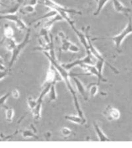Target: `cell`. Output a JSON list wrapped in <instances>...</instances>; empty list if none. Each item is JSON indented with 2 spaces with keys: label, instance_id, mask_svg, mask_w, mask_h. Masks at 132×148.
I'll list each match as a JSON object with an SVG mask.
<instances>
[{
  "label": "cell",
  "instance_id": "19",
  "mask_svg": "<svg viewBox=\"0 0 132 148\" xmlns=\"http://www.w3.org/2000/svg\"><path fill=\"white\" fill-rule=\"evenodd\" d=\"M42 108V101H38V104L37 105L34 109H32V116L36 121H38L41 117V111Z\"/></svg>",
  "mask_w": 132,
  "mask_h": 148
},
{
  "label": "cell",
  "instance_id": "4",
  "mask_svg": "<svg viewBox=\"0 0 132 148\" xmlns=\"http://www.w3.org/2000/svg\"><path fill=\"white\" fill-rule=\"evenodd\" d=\"M38 3L43 5L47 7V8H49L50 9L56 11L57 13L59 14L63 13V12H67L68 13L77 14V15H82V13L81 11H77L75 9L65 8V7L53 1L52 0H38Z\"/></svg>",
  "mask_w": 132,
  "mask_h": 148
},
{
  "label": "cell",
  "instance_id": "40",
  "mask_svg": "<svg viewBox=\"0 0 132 148\" xmlns=\"http://www.w3.org/2000/svg\"><path fill=\"white\" fill-rule=\"evenodd\" d=\"M11 1H14V0H11Z\"/></svg>",
  "mask_w": 132,
  "mask_h": 148
},
{
  "label": "cell",
  "instance_id": "21",
  "mask_svg": "<svg viewBox=\"0 0 132 148\" xmlns=\"http://www.w3.org/2000/svg\"><path fill=\"white\" fill-rule=\"evenodd\" d=\"M52 84H44L42 85L43 88H42L41 93H40V96L38 97V98L37 99L38 101H42L43 102V99H44L45 95H48V94Z\"/></svg>",
  "mask_w": 132,
  "mask_h": 148
},
{
  "label": "cell",
  "instance_id": "22",
  "mask_svg": "<svg viewBox=\"0 0 132 148\" xmlns=\"http://www.w3.org/2000/svg\"><path fill=\"white\" fill-rule=\"evenodd\" d=\"M19 12L20 13L22 14V15H28V14H31L33 13L35 11V7L31 5L30 4L26 5H25L22 8L19 9Z\"/></svg>",
  "mask_w": 132,
  "mask_h": 148
},
{
  "label": "cell",
  "instance_id": "26",
  "mask_svg": "<svg viewBox=\"0 0 132 148\" xmlns=\"http://www.w3.org/2000/svg\"><path fill=\"white\" fill-rule=\"evenodd\" d=\"M21 3H22V1H19L17 3L15 4V6L13 7V8L9 9V10L0 11V13H1L2 15H3V14H15V13H17V11L19 10V9H20V6L21 5Z\"/></svg>",
  "mask_w": 132,
  "mask_h": 148
},
{
  "label": "cell",
  "instance_id": "28",
  "mask_svg": "<svg viewBox=\"0 0 132 148\" xmlns=\"http://www.w3.org/2000/svg\"><path fill=\"white\" fill-rule=\"evenodd\" d=\"M14 115H15V112L14 109L11 107H6V119L8 122H11L13 121Z\"/></svg>",
  "mask_w": 132,
  "mask_h": 148
},
{
  "label": "cell",
  "instance_id": "20",
  "mask_svg": "<svg viewBox=\"0 0 132 148\" xmlns=\"http://www.w3.org/2000/svg\"><path fill=\"white\" fill-rule=\"evenodd\" d=\"M98 84L97 83H91L88 85L87 88V93L91 97H95L98 92Z\"/></svg>",
  "mask_w": 132,
  "mask_h": 148
},
{
  "label": "cell",
  "instance_id": "35",
  "mask_svg": "<svg viewBox=\"0 0 132 148\" xmlns=\"http://www.w3.org/2000/svg\"><path fill=\"white\" fill-rule=\"evenodd\" d=\"M11 95H12V96L15 99H18L20 97V92L17 89H14L11 92Z\"/></svg>",
  "mask_w": 132,
  "mask_h": 148
},
{
  "label": "cell",
  "instance_id": "14",
  "mask_svg": "<svg viewBox=\"0 0 132 148\" xmlns=\"http://www.w3.org/2000/svg\"><path fill=\"white\" fill-rule=\"evenodd\" d=\"M57 36L58 37L60 38L61 42H62V46L60 47V51H68L69 47L70 46V45L72 42L69 41V40L68 39V38L65 35L64 33L63 32H58L57 34Z\"/></svg>",
  "mask_w": 132,
  "mask_h": 148
},
{
  "label": "cell",
  "instance_id": "18",
  "mask_svg": "<svg viewBox=\"0 0 132 148\" xmlns=\"http://www.w3.org/2000/svg\"><path fill=\"white\" fill-rule=\"evenodd\" d=\"M3 44L8 51H12L15 47L17 46V43L13 38H5L3 40Z\"/></svg>",
  "mask_w": 132,
  "mask_h": 148
},
{
  "label": "cell",
  "instance_id": "12",
  "mask_svg": "<svg viewBox=\"0 0 132 148\" xmlns=\"http://www.w3.org/2000/svg\"><path fill=\"white\" fill-rule=\"evenodd\" d=\"M112 1L115 11L119 13H122L124 15L128 16L131 12L130 9L124 5L119 0H112Z\"/></svg>",
  "mask_w": 132,
  "mask_h": 148
},
{
  "label": "cell",
  "instance_id": "10",
  "mask_svg": "<svg viewBox=\"0 0 132 148\" xmlns=\"http://www.w3.org/2000/svg\"><path fill=\"white\" fill-rule=\"evenodd\" d=\"M81 67L85 71V74H81V75H94L97 76L98 78V83L99 84L100 82H107V80L104 78V76L98 72L97 67L95 65H84L81 66Z\"/></svg>",
  "mask_w": 132,
  "mask_h": 148
},
{
  "label": "cell",
  "instance_id": "27",
  "mask_svg": "<svg viewBox=\"0 0 132 148\" xmlns=\"http://www.w3.org/2000/svg\"><path fill=\"white\" fill-rule=\"evenodd\" d=\"M22 136L24 138H36V139H38L36 134L32 130L29 129H25L23 130Z\"/></svg>",
  "mask_w": 132,
  "mask_h": 148
},
{
  "label": "cell",
  "instance_id": "16",
  "mask_svg": "<svg viewBox=\"0 0 132 148\" xmlns=\"http://www.w3.org/2000/svg\"><path fill=\"white\" fill-rule=\"evenodd\" d=\"M65 119L67 121L71 123H73L75 124H77V125H84L87 123V120L85 119L81 118V116H79L78 114L77 115H71V114H68L65 116Z\"/></svg>",
  "mask_w": 132,
  "mask_h": 148
},
{
  "label": "cell",
  "instance_id": "5",
  "mask_svg": "<svg viewBox=\"0 0 132 148\" xmlns=\"http://www.w3.org/2000/svg\"><path fill=\"white\" fill-rule=\"evenodd\" d=\"M89 29H90V27H87V28H86V30H85V32L86 37H87V42H88V50L87 52H90L91 55H92V56L94 57H95L97 60H100V61H102L105 62L106 63H107L108 66H109V67L115 73L118 74L119 73L118 71H117L116 69H115L114 66H112L111 65H110V64L105 60V59L103 57L101 53H100V52L98 51V49L96 48V47L94 46V45L93 44L92 40L91 39L89 34H88V30H89Z\"/></svg>",
  "mask_w": 132,
  "mask_h": 148
},
{
  "label": "cell",
  "instance_id": "17",
  "mask_svg": "<svg viewBox=\"0 0 132 148\" xmlns=\"http://www.w3.org/2000/svg\"><path fill=\"white\" fill-rule=\"evenodd\" d=\"M74 30V32H75V34L77 36L81 44H82L83 46L85 47V48L86 49V51H87L88 50V42H87V37H86L85 33H84L81 31L79 30L78 29H77V28L75 27H74L73 28H72Z\"/></svg>",
  "mask_w": 132,
  "mask_h": 148
},
{
  "label": "cell",
  "instance_id": "25",
  "mask_svg": "<svg viewBox=\"0 0 132 148\" xmlns=\"http://www.w3.org/2000/svg\"><path fill=\"white\" fill-rule=\"evenodd\" d=\"M48 99L50 102L56 101L57 99V93L56 90V84H52L50 88V90L48 92Z\"/></svg>",
  "mask_w": 132,
  "mask_h": 148
},
{
  "label": "cell",
  "instance_id": "30",
  "mask_svg": "<svg viewBox=\"0 0 132 148\" xmlns=\"http://www.w3.org/2000/svg\"><path fill=\"white\" fill-rule=\"evenodd\" d=\"M38 104V101L37 99H36L35 98H33L32 97H28L27 98V105L29 109H30V111H32L35 107L37 106V105Z\"/></svg>",
  "mask_w": 132,
  "mask_h": 148
},
{
  "label": "cell",
  "instance_id": "29",
  "mask_svg": "<svg viewBox=\"0 0 132 148\" xmlns=\"http://www.w3.org/2000/svg\"><path fill=\"white\" fill-rule=\"evenodd\" d=\"M57 14V12L55 10H53V9H51V11H50L46 13V14H44V15H42V16H40V18H37V20L34 21V22H37V21H41L43 20V19H45V18H50L51 17H53V16H56Z\"/></svg>",
  "mask_w": 132,
  "mask_h": 148
},
{
  "label": "cell",
  "instance_id": "36",
  "mask_svg": "<svg viewBox=\"0 0 132 148\" xmlns=\"http://www.w3.org/2000/svg\"><path fill=\"white\" fill-rule=\"evenodd\" d=\"M4 63H1L0 62V71H5L6 69H8V68H6V66L4 65Z\"/></svg>",
  "mask_w": 132,
  "mask_h": 148
},
{
  "label": "cell",
  "instance_id": "15",
  "mask_svg": "<svg viewBox=\"0 0 132 148\" xmlns=\"http://www.w3.org/2000/svg\"><path fill=\"white\" fill-rule=\"evenodd\" d=\"M64 21L62 16L59 15V14L57 13L56 16H53V17L50 18L49 20H48L46 22H45L44 24V26H43V28H46V29L50 30L52 27V26L54 25L55 23L58 22V21Z\"/></svg>",
  "mask_w": 132,
  "mask_h": 148
},
{
  "label": "cell",
  "instance_id": "34",
  "mask_svg": "<svg viewBox=\"0 0 132 148\" xmlns=\"http://www.w3.org/2000/svg\"><path fill=\"white\" fill-rule=\"evenodd\" d=\"M9 75V69L8 68V69L5 71H0V81H1L2 79H3L8 76Z\"/></svg>",
  "mask_w": 132,
  "mask_h": 148
},
{
  "label": "cell",
  "instance_id": "37",
  "mask_svg": "<svg viewBox=\"0 0 132 148\" xmlns=\"http://www.w3.org/2000/svg\"><path fill=\"white\" fill-rule=\"evenodd\" d=\"M0 62H1V63H4V62H3V59H2L1 57H0Z\"/></svg>",
  "mask_w": 132,
  "mask_h": 148
},
{
  "label": "cell",
  "instance_id": "39",
  "mask_svg": "<svg viewBox=\"0 0 132 148\" xmlns=\"http://www.w3.org/2000/svg\"><path fill=\"white\" fill-rule=\"evenodd\" d=\"M95 1H97H97H98V0H95Z\"/></svg>",
  "mask_w": 132,
  "mask_h": 148
},
{
  "label": "cell",
  "instance_id": "8",
  "mask_svg": "<svg viewBox=\"0 0 132 148\" xmlns=\"http://www.w3.org/2000/svg\"><path fill=\"white\" fill-rule=\"evenodd\" d=\"M61 81H63V78H62L60 74L54 67V65L50 63V67L47 72L44 84H56L57 82H61Z\"/></svg>",
  "mask_w": 132,
  "mask_h": 148
},
{
  "label": "cell",
  "instance_id": "24",
  "mask_svg": "<svg viewBox=\"0 0 132 148\" xmlns=\"http://www.w3.org/2000/svg\"><path fill=\"white\" fill-rule=\"evenodd\" d=\"M3 34L5 38H13L14 30L8 24H5L3 27Z\"/></svg>",
  "mask_w": 132,
  "mask_h": 148
},
{
  "label": "cell",
  "instance_id": "2",
  "mask_svg": "<svg viewBox=\"0 0 132 148\" xmlns=\"http://www.w3.org/2000/svg\"><path fill=\"white\" fill-rule=\"evenodd\" d=\"M132 34V19L131 18H129L128 23L126 25V28L122 31V32L115 36L110 37V38H95L92 39V41L97 40H111L114 43L117 52L121 51V46L123 41L128 36Z\"/></svg>",
  "mask_w": 132,
  "mask_h": 148
},
{
  "label": "cell",
  "instance_id": "7",
  "mask_svg": "<svg viewBox=\"0 0 132 148\" xmlns=\"http://www.w3.org/2000/svg\"><path fill=\"white\" fill-rule=\"evenodd\" d=\"M0 19H6L11 22L15 23L17 28L19 30H28L29 28H28L26 23L21 19L17 13L15 14H3L0 15Z\"/></svg>",
  "mask_w": 132,
  "mask_h": 148
},
{
  "label": "cell",
  "instance_id": "11",
  "mask_svg": "<svg viewBox=\"0 0 132 148\" xmlns=\"http://www.w3.org/2000/svg\"><path fill=\"white\" fill-rule=\"evenodd\" d=\"M75 76H77V75H72L71 77L73 78L74 82L75 84V86L77 90V92L80 94L82 97L84 98L85 101L88 100V95L87 92V90L85 89V86H84L83 84L81 82V80L79 79L78 78L75 77Z\"/></svg>",
  "mask_w": 132,
  "mask_h": 148
},
{
  "label": "cell",
  "instance_id": "33",
  "mask_svg": "<svg viewBox=\"0 0 132 148\" xmlns=\"http://www.w3.org/2000/svg\"><path fill=\"white\" fill-rule=\"evenodd\" d=\"M68 51L71 52V53H78L80 51V49H79V47L77 45L73 44V43H71L70 46L69 47Z\"/></svg>",
  "mask_w": 132,
  "mask_h": 148
},
{
  "label": "cell",
  "instance_id": "23",
  "mask_svg": "<svg viewBox=\"0 0 132 148\" xmlns=\"http://www.w3.org/2000/svg\"><path fill=\"white\" fill-rule=\"evenodd\" d=\"M109 0H98L97 9L95 11V13H93L94 16H98L100 13V12L102 10V9L104 8V7L106 5V4L108 3Z\"/></svg>",
  "mask_w": 132,
  "mask_h": 148
},
{
  "label": "cell",
  "instance_id": "3",
  "mask_svg": "<svg viewBox=\"0 0 132 148\" xmlns=\"http://www.w3.org/2000/svg\"><path fill=\"white\" fill-rule=\"evenodd\" d=\"M30 29L29 28L27 30V33L25 36V38H24L23 40L21 43L17 44V46L15 47L11 51V59L9 61V66L8 68L10 69L11 66L14 65V63H15L17 60L19 56H20L21 52L23 51V50L25 49V47L27 46L28 43L30 41Z\"/></svg>",
  "mask_w": 132,
  "mask_h": 148
},
{
  "label": "cell",
  "instance_id": "13",
  "mask_svg": "<svg viewBox=\"0 0 132 148\" xmlns=\"http://www.w3.org/2000/svg\"><path fill=\"white\" fill-rule=\"evenodd\" d=\"M93 127H94L96 134L97 136V138L99 142H110V141H111L110 138H109V137H107L106 136V134L102 130L101 128H100V127L97 122H94V123H93Z\"/></svg>",
  "mask_w": 132,
  "mask_h": 148
},
{
  "label": "cell",
  "instance_id": "32",
  "mask_svg": "<svg viewBox=\"0 0 132 148\" xmlns=\"http://www.w3.org/2000/svg\"><path fill=\"white\" fill-rule=\"evenodd\" d=\"M61 133H62V134L64 136L69 137L71 135L72 130L71 129H69V128L68 127H64L62 128Z\"/></svg>",
  "mask_w": 132,
  "mask_h": 148
},
{
  "label": "cell",
  "instance_id": "31",
  "mask_svg": "<svg viewBox=\"0 0 132 148\" xmlns=\"http://www.w3.org/2000/svg\"><path fill=\"white\" fill-rule=\"evenodd\" d=\"M10 95H11V92H8V93H6V94L1 95V96L0 97V107L5 106L7 100H8L9 96H10Z\"/></svg>",
  "mask_w": 132,
  "mask_h": 148
},
{
  "label": "cell",
  "instance_id": "1",
  "mask_svg": "<svg viewBox=\"0 0 132 148\" xmlns=\"http://www.w3.org/2000/svg\"><path fill=\"white\" fill-rule=\"evenodd\" d=\"M43 53H44L45 56H46L48 59L50 61V63H51L52 65H54V67L57 69L59 73L60 74L62 78H63V81H64V82L66 83V87L68 88V89L69 90V92L71 93L72 96H73V97H76L77 96L76 92L75 90H74L73 86H72L71 83L70 82V79H69V77L72 76V74L69 73L68 72V71H67L63 66L59 65V64L57 63V61H56V59H54L50 57V55L46 51H43Z\"/></svg>",
  "mask_w": 132,
  "mask_h": 148
},
{
  "label": "cell",
  "instance_id": "38",
  "mask_svg": "<svg viewBox=\"0 0 132 148\" xmlns=\"http://www.w3.org/2000/svg\"><path fill=\"white\" fill-rule=\"evenodd\" d=\"M0 5H4V4H3V3H2V2H1V1H0Z\"/></svg>",
  "mask_w": 132,
  "mask_h": 148
},
{
  "label": "cell",
  "instance_id": "6",
  "mask_svg": "<svg viewBox=\"0 0 132 148\" xmlns=\"http://www.w3.org/2000/svg\"><path fill=\"white\" fill-rule=\"evenodd\" d=\"M97 61V60L96 59L95 57H93L90 52H87V56L85 57H83V58L77 59V60L71 62V63L62 65V66H63L67 71H69L76 66H81L84 65H95Z\"/></svg>",
  "mask_w": 132,
  "mask_h": 148
},
{
  "label": "cell",
  "instance_id": "9",
  "mask_svg": "<svg viewBox=\"0 0 132 148\" xmlns=\"http://www.w3.org/2000/svg\"><path fill=\"white\" fill-rule=\"evenodd\" d=\"M104 117L109 121H114L118 120L120 117V112L116 107L108 105L102 112Z\"/></svg>",
  "mask_w": 132,
  "mask_h": 148
}]
</instances>
